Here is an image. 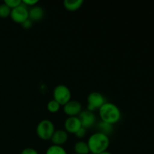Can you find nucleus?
<instances>
[{"label": "nucleus", "instance_id": "nucleus-1", "mask_svg": "<svg viewBox=\"0 0 154 154\" xmlns=\"http://www.w3.org/2000/svg\"><path fill=\"white\" fill-rule=\"evenodd\" d=\"M87 142L92 154H99L106 151L110 145L108 135L99 131L92 134Z\"/></svg>", "mask_w": 154, "mask_h": 154}, {"label": "nucleus", "instance_id": "nucleus-2", "mask_svg": "<svg viewBox=\"0 0 154 154\" xmlns=\"http://www.w3.org/2000/svg\"><path fill=\"white\" fill-rule=\"evenodd\" d=\"M99 113L102 122L112 126L119 122L121 117L120 108L113 102H105L99 109Z\"/></svg>", "mask_w": 154, "mask_h": 154}, {"label": "nucleus", "instance_id": "nucleus-3", "mask_svg": "<svg viewBox=\"0 0 154 154\" xmlns=\"http://www.w3.org/2000/svg\"><path fill=\"white\" fill-rule=\"evenodd\" d=\"M55 130L56 129L54 123L48 119L41 120L36 126L37 135L39 138L45 141L51 140Z\"/></svg>", "mask_w": 154, "mask_h": 154}, {"label": "nucleus", "instance_id": "nucleus-4", "mask_svg": "<svg viewBox=\"0 0 154 154\" xmlns=\"http://www.w3.org/2000/svg\"><path fill=\"white\" fill-rule=\"evenodd\" d=\"M53 96L54 100L63 106L72 99V92L65 84H58L54 89Z\"/></svg>", "mask_w": 154, "mask_h": 154}, {"label": "nucleus", "instance_id": "nucleus-5", "mask_svg": "<svg viewBox=\"0 0 154 154\" xmlns=\"http://www.w3.org/2000/svg\"><path fill=\"white\" fill-rule=\"evenodd\" d=\"M87 110L94 111L95 110L99 109L103 105L105 101L103 95L99 92H91L87 96Z\"/></svg>", "mask_w": 154, "mask_h": 154}, {"label": "nucleus", "instance_id": "nucleus-6", "mask_svg": "<svg viewBox=\"0 0 154 154\" xmlns=\"http://www.w3.org/2000/svg\"><path fill=\"white\" fill-rule=\"evenodd\" d=\"M10 17L12 20L14 21L15 23L21 24L29 18L28 8L22 2V4L20 5L19 6L11 9Z\"/></svg>", "mask_w": 154, "mask_h": 154}, {"label": "nucleus", "instance_id": "nucleus-7", "mask_svg": "<svg viewBox=\"0 0 154 154\" xmlns=\"http://www.w3.org/2000/svg\"><path fill=\"white\" fill-rule=\"evenodd\" d=\"M63 111L68 117L78 116L82 111V105L79 101L71 99L66 105H63Z\"/></svg>", "mask_w": 154, "mask_h": 154}, {"label": "nucleus", "instance_id": "nucleus-8", "mask_svg": "<svg viewBox=\"0 0 154 154\" xmlns=\"http://www.w3.org/2000/svg\"><path fill=\"white\" fill-rule=\"evenodd\" d=\"M78 117L81 120L82 127L85 129H88L93 126L96 122V115L93 111H90L87 109L82 110Z\"/></svg>", "mask_w": 154, "mask_h": 154}, {"label": "nucleus", "instance_id": "nucleus-9", "mask_svg": "<svg viewBox=\"0 0 154 154\" xmlns=\"http://www.w3.org/2000/svg\"><path fill=\"white\" fill-rule=\"evenodd\" d=\"M65 130L68 133L75 134L77 131L82 127L81 122L78 116L68 117L64 122Z\"/></svg>", "mask_w": 154, "mask_h": 154}, {"label": "nucleus", "instance_id": "nucleus-10", "mask_svg": "<svg viewBox=\"0 0 154 154\" xmlns=\"http://www.w3.org/2000/svg\"><path fill=\"white\" fill-rule=\"evenodd\" d=\"M69 139V133L65 129H56L51 138V141L55 145L63 146Z\"/></svg>", "mask_w": 154, "mask_h": 154}, {"label": "nucleus", "instance_id": "nucleus-11", "mask_svg": "<svg viewBox=\"0 0 154 154\" xmlns=\"http://www.w3.org/2000/svg\"><path fill=\"white\" fill-rule=\"evenodd\" d=\"M45 11L39 5H34L29 9V18L32 21H39L44 17Z\"/></svg>", "mask_w": 154, "mask_h": 154}, {"label": "nucleus", "instance_id": "nucleus-12", "mask_svg": "<svg viewBox=\"0 0 154 154\" xmlns=\"http://www.w3.org/2000/svg\"><path fill=\"white\" fill-rule=\"evenodd\" d=\"M74 151L77 154H89L90 153L89 146L87 141L79 140L75 142L74 145Z\"/></svg>", "mask_w": 154, "mask_h": 154}, {"label": "nucleus", "instance_id": "nucleus-13", "mask_svg": "<svg viewBox=\"0 0 154 154\" xmlns=\"http://www.w3.org/2000/svg\"><path fill=\"white\" fill-rule=\"evenodd\" d=\"M84 4L83 0H64L63 5L67 10L73 11L79 9Z\"/></svg>", "mask_w": 154, "mask_h": 154}, {"label": "nucleus", "instance_id": "nucleus-14", "mask_svg": "<svg viewBox=\"0 0 154 154\" xmlns=\"http://www.w3.org/2000/svg\"><path fill=\"white\" fill-rule=\"evenodd\" d=\"M45 154H68L66 149L63 146H59L53 144L50 146L46 150Z\"/></svg>", "mask_w": 154, "mask_h": 154}, {"label": "nucleus", "instance_id": "nucleus-15", "mask_svg": "<svg viewBox=\"0 0 154 154\" xmlns=\"http://www.w3.org/2000/svg\"><path fill=\"white\" fill-rule=\"evenodd\" d=\"M98 128L99 129V132H102V133H105L108 135V134L111 133L113 130L112 125L108 124V123L102 121H101L100 123H99V125H98Z\"/></svg>", "mask_w": 154, "mask_h": 154}, {"label": "nucleus", "instance_id": "nucleus-16", "mask_svg": "<svg viewBox=\"0 0 154 154\" xmlns=\"http://www.w3.org/2000/svg\"><path fill=\"white\" fill-rule=\"evenodd\" d=\"M61 105L54 99L50 100L47 104V109L51 113H56L60 110Z\"/></svg>", "mask_w": 154, "mask_h": 154}, {"label": "nucleus", "instance_id": "nucleus-17", "mask_svg": "<svg viewBox=\"0 0 154 154\" xmlns=\"http://www.w3.org/2000/svg\"><path fill=\"white\" fill-rule=\"evenodd\" d=\"M11 9L4 2L0 4V17L6 18L10 16Z\"/></svg>", "mask_w": 154, "mask_h": 154}, {"label": "nucleus", "instance_id": "nucleus-18", "mask_svg": "<svg viewBox=\"0 0 154 154\" xmlns=\"http://www.w3.org/2000/svg\"><path fill=\"white\" fill-rule=\"evenodd\" d=\"M4 3L7 5L11 9H13L22 4V0H5Z\"/></svg>", "mask_w": 154, "mask_h": 154}, {"label": "nucleus", "instance_id": "nucleus-19", "mask_svg": "<svg viewBox=\"0 0 154 154\" xmlns=\"http://www.w3.org/2000/svg\"><path fill=\"white\" fill-rule=\"evenodd\" d=\"M86 134H87V129L81 127V129H79L75 132V135L78 138H83L86 136Z\"/></svg>", "mask_w": 154, "mask_h": 154}, {"label": "nucleus", "instance_id": "nucleus-20", "mask_svg": "<svg viewBox=\"0 0 154 154\" xmlns=\"http://www.w3.org/2000/svg\"><path fill=\"white\" fill-rule=\"evenodd\" d=\"M20 154H39L35 149L32 147H26L21 150Z\"/></svg>", "mask_w": 154, "mask_h": 154}, {"label": "nucleus", "instance_id": "nucleus-21", "mask_svg": "<svg viewBox=\"0 0 154 154\" xmlns=\"http://www.w3.org/2000/svg\"><path fill=\"white\" fill-rule=\"evenodd\" d=\"M22 2L27 7L28 6L32 7V6L36 5L38 3V0H22Z\"/></svg>", "mask_w": 154, "mask_h": 154}, {"label": "nucleus", "instance_id": "nucleus-22", "mask_svg": "<svg viewBox=\"0 0 154 154\" xmlns=\"http://www.w3.org/2000/svg\"><path fill=\"white\" fill-rule=\"evenodd\" d=\"M21 26H22L23 28L26 29H30L32 26V21L29 18H28V19L26 20L25 21H23V22L21 23Z\"/></svg>", "mask_w": 154, "mask_h": 154}, {"label": "nucleus", "instance_id": "nucleus-23", "mask_svg": "<svg viewBox=\"0 0 154 154\" xmlns=\"http://www.w3.org/2000/svg\"><path fill=\"white\" fill-rule=\"evenodd\" d=\"M99 154H112V153H111V152H109V151H108V150H106V151L102 152V153H99Z\"/></svg>", "mask_w": 154, "mask_h": 154}, {"label": "nucleus", "instance_id": "nucleus-24", "mask_svg": "<svg viewBox=\"0 0 154 154\" xmlns=\"http://www.w3.org/2000/svg\"><path fill=\"white\" fill-rule=\"evenodd\" d=\"M72 154H77V153H72Z\"/></svg>", "mask_w": 154, "mask_h": 154}]
</instances>
